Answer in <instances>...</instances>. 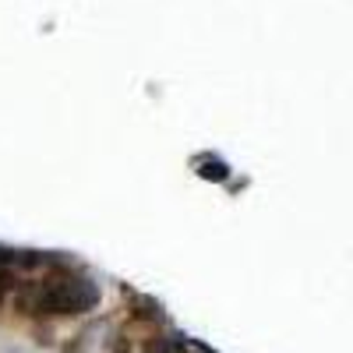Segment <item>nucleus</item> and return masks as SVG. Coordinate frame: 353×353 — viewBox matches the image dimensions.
Returning <instances> with one entry per match:
<instances>
[{"mask_svg": "<svg viewBox=\"0 0 353 353\" xmlns=\"http://www.w3.org/2000/svg\"><path fill=\"white\" fill-rule=\"evenodd\" d=\"M191 343L181 332H156L149 339H141V353H188Z\"/></svg>", "mask_w": 353, "mask_h": 353, "instance_id": "nucleus-4", "label": "nucleus"}, {"mask_svg": "<svg viewBox=\"0 0 353 353\" xmlns=\"http://www.w3.org/2000/svg\"><path fill=\"white\" fill-rule=\"evenodd\" d=\"M18 290V279H14V272L11 269H0V304H4L11 293Z\"/></svg>", "mask_w": 353, "mask_h": 353, "instance_id": "nucleus-5", "label": "nucleus"}, {"mask_svg": "<svg viewBox=\"0 0 353 353\" xmlns=\"http://www.w3.org/2000/svg\"><path fill=\"white\" fill-rule=\"evenodd\" d=\"M128 311L141 325H166V307L149 293H128Z\"/></svg>", "mask_w": 353, "mask_h": 353, "instance_id": "nucleus-2", "label": "nucleus"}, {"mask_svg": "<svg viewBox=\"0 0 353 353\" xmlns=\"http://www.w3.org/2000/svg\"><path fill=\"white\" fill-rule=\"evenodd\" d=\"M0 353H28V350H21V346H4Z\"/></svg>", "mask_w": 353, "mask_h": 353, "instance_id": "nucleus-7", "label": "nucleus"}, {"mask_svg": "<svg viewBox=\"0 0 353 353\" xmlns=\"http://www.w3.org/2000/svg\"><path fill=\"white\" fill-rule=\"evenodd\" d=\"M113 339H117V343H113V350H110V353H134V350H131V343H128V336H124V332H121V336H113Z\"/></svg>", "mask_w": 353, "mask_h": 353, "instance_id": "nucleus-6", "label": "nucleus"}, {"mask_svg": "<svg viewBox=\"0 0 353 353\" xmlns=\"http://www.w3.org/2000/svg\"><path fill=\"white\" fill-rule=\"evenodd\" d=\"M194 173L201 176V181L226 184L230 176H233V166H230L223 156H216V152H201V156H194Z\"/></svg>", "mask_w": 353, "mask_h": 353, "instance_id": "nucleus-3", "label": "nucleus"}, {"mask_svg": "<svg viewBox=\"0 0 353 353\" xmlns=\"http://www.w3.org/2000/svg\"><path fill=\"white\" fill-rule=\"evenodd\" d=\"M103 301V290L92 276H85L71 265H53L43 279L18 283L14 307L25 318H74L92 314Z\"/></svg>", "mask_w": 353, "mask_h": 353, "instance_id": "nucleus-1", "label": "nucleus"}]
</instances>
